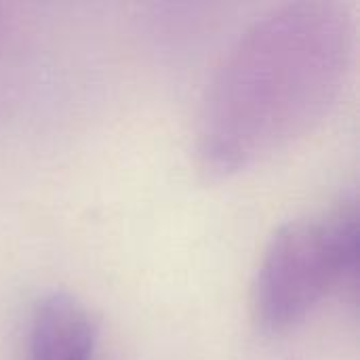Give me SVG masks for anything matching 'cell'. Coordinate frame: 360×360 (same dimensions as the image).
<instances>
[{"label": "cell", "instance_id": "1", "mask_svg": "<svg viewBox=\"0 0 360 360\" xmlns=\"http://www.w3.org/2000/svg\"><path fill=\"white\" fill-rule=\"evenodd\" d=\"M354 51L350 13L335 2L274 6L219 61L198 120L209 173L249 169L312 131L338 101Z\"/></svg>", "mask_w": 360, "mask_h": 360}, {"label": "cell", "instance_id": "2", "mask_svg": "<svg viewBox=\"0 0 360 360\" xmlns=\"http://www.w3.org/2000/svg\"><path fill=\"white\" fill-rule=\"evenodd\" d=\"M359 264L356 202L325 217H302L270 238L253 283V319L276 335L302 323L335 287L354 283Z\"/></svg>", "mask_w": 360, "mask_h": 360}, {"label": "cell", "instance_id": "3", "mask_svg": "<svg viewBox=\"0 0 360 360\" xmlns=\"http://www.w3.org/2000/svg\"><path fill=\"white\" fill-rule=\"evenodd\" d=\"M97 327L82 302L65 291L42 295L30 314L25 360H93Z\"/></svg>", "mask_w": 360, "mask_h": 360}]
</instances>
